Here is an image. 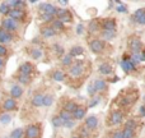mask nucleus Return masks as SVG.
<instances>
[{
	"mask_svg": "<svg viewBox=\"0 0 145 138\" xmlns=\"http://www.w3.org/2000/svg\"><path fill=\"white\" fill-rule=\"evenodd\" d=\"M85 72L84 68V61L82 60H76L72 63L71 67L68 68V77L71 79H79Z\"/></svg>",
	"mask_w": 145,
	"mask_h": 138,
	"instance_id": "f257e3e1",
	"label": "nucleus"
},
{
	"mask_svg": "<svg viewBox=\"0 0 145 138\" xmlns=\"http://www.w3.org/2000/svg\"><path fill=\"white\" fill-rule=\"evenodd\" d=\"M89 49L93 54H97V55H101L106 51V42H103L101 38H92L89 41Z\"/></svg>",
	"mask_w": 145,
	"mask_h": 138,
	"instance_id": "f03ea898",
	"label": "nucleus"
},
{
	"mask_svg": "<svg viewBox=\"0 0 145 138\" xmlns=\"http://www.w3.org/2000/svg\"><path fill=\"white\" fill-rule=\"evenodd\" d=\"M1 28L9 33L17 32L18 28H19V23L15 22L14 19H12V18H9V17H5L4 19L1 20Z\"/></svg>",
	"mask_w": 145,
	"mask_h": 138,
	"instance_id": "7ed1b4c3",
	"label": "nucleus"
},
{
	"mask_svg": "<svg viewBox=\"0 0 145 138\" xmlns=\"http://www.w3.org/2000/svg\"><path fill=\"white\" fill-rule=\"evenodd\" d=\"M40 137H41L40 124H29L24 129V138H40Z\"/></svg>",
	"mask_w": 145,
	"mask_h": 138,
	"instance_id": "20e7f679",
	"label": "nucleus"
},
{
	"mask_svg": "<svg viewBox=\"0 0 145 138\" xmlns=\"http://www.w3.org/2000/svg\"><path fill=\"white\" fill-rule=\"evenodd\" d=\"M122 121H123V114H122V111L113 110L112 113H111L110 118H108V121L106 124H107L108 127H115V125H118V124H121Z\"/></svg>",
	"mask_w": 145,
	"mask_h": 138,
	"instance_id": "39448f33",
	"label": "nucleus"
},
{
	"mask_svg": "<svg viewBox=\"0 0 145 138\" xmlns=\"http://www.w3.org/2000/svg\"><path fill=\"white\" fill-rule=\"evenodd\" d=\"M57 9H59V7L51 4V3H41L40 8H38L40 14H50V15H54V17H56Z\"/></svg>",
	"mask_w": 145,
	"mask_h": 138,
	"instance_id": "423d86ee",
	"label": "nucleus"
},
{
	"mask_svg": "<svg viewBox=\"0 0 145 138\" xmlns=\"http://www.w3.org/2000/svg\"><path fill=\"white\" fill-rule=\"evenodd\" d=\"M101 28L102 31H110V32H116L117 28V22L115 18H105L101 22Z\"/></svg>",
	"mask_w": 145,
	"mask_h": 138,
	"instance_id": "0eeeda50",
	"label": "nucleus"
},
{
	"mask_svg": "<svg viewBox=\"0 0 145 138\" xmlns=\"http://www.w3.org/2000/svg\"><path fill=\"white\" fill-rule=\"evenodd\" d=\"M93 87H94L95 93H105L108 91V83L107 81L102 79V78H97V79L93 81Z\"/></svg>",
	"mask_w": 145,
	"mask_h": 138,
	"instance_id": "6e6552de",
	"label": "nucleus"
},
{
	"mask_svg": "<svg viewBox=\"0 0 145 138\" xmlns=\"http://www.w3.org/2000/svg\"><path fill=\"white\" fill-rule=\"evenodd\" d=\"M129 48H130L131 53L133 54H140L141 49H143V44H141V40L139 37H131L130 41H129Z\"/></svg>",
	"mask_w": 145,
	"mask_h": 138,
	"instance_id": "1a4fd4ad",
	"label": "nucleus"
},
{
	"mask_svg": "<svg viewBox=\"0 0 145 138\" xmlns=\"http://www.w3.org/2000/svg\"><path fill=\"white\" fill-rule=\"evenodd\" d=\"M8 17L19 23V22H23L27 18V13H25V10H20V9H10Z\"/></svg>",
	"mask_w": 145,
	"mask_h": 138,
	"instance_id": "9d476101",
	"label": "nucleus"
},
{
	"mask_svg": "<svg viewBox=\"0 0 145 138\" xmlns=\"http://www.w3.org/2000/svg\"><path fill=\"white\" fill-rule=\"evenodd\" d=\"M98 124H99V120H98V116H95V115L87 116V119L84 120V127L88 131H94V129H97Z\"/></svg>",
	"mask_w": 145,
	"mask_h": 138,
	"instance_id": "9b49d317",
	"label": "nucleus"
},
{
	"mask_svg": "<svg viewBox=\"0 0 145 138\" xmlns=\"http://www.w3.org/2000/svg\"><path fill=\"white\" fill-rule=\"evenodd\" d=\"M40 32H41V36H42L43 38H52L57 35V33L55 32V30H54L50 24H46V26H43V27H41Z\"/></svg>",
	"mask_w": 145,
	"mask_h": 138,
	"instance_id": "f8f14e48",
	"label": "nucleus"
},
{
	"mask_svg": "<svg viewBox=\"0 0 145 138\" xmlns=\"http://www.w3.org/2000/svg\"><path fill=\"white\" fill-rule=\"evenodd\" d=\"M121 68L125 73H133L135 72L136 65L130 60V58H125L122 61H121Z\"/></svg>",
	"mask_w": 145,
	"mask_h": 138,
	"instance_id": "ddd939ff",
	"label": "nucleus"
},
{
	"mask_svg": "<svg viewBox=\"0 0 145 138\" xmlns=\"http://www.w3.org/2000/svg\"><path fill=\"white\" fill-rule=\"evenodd\" d=\"M3 108H4L5 111H14V110H17V108H18L17 101H15L14 98H12V97L5 98L4 102H3Z\"/></svg>",
	"mask_w": 145,
	"mask_h": 138,
	"instance_id": "4468645a",
	"label": "nucleus"
},
{
	"mask_svg": "<svg viewBox=\"0 0 145 138\" xmlns=\"http://www.w3.org/2000/svg\"><path fill=\"white\" fill-rule=\"evenodd\" d=\"M33 70H35V68H33V65L29 63V61H25V63H23L22 65L19 67V74L22 75H29L33 73Z\"/></svg>",
	"mask_w": 145,
	"mask_h": 138,
	"instance_id": "2eb2a0df",
	"label": "nucleus"
},
{
	"mask_svg": "<svg viewBox=\"0 0 145 138\" xmlns=\"http://www.w3.org/2000/svg\"><path fill=\"white\" fill-rule=\"evenodd\" d=\"M13 41V35L9 32H7L5 30H3L0 27V45H5V44H9Z\"/></svg>",
	"mask_w": 145,
	"mask_h": 138,
	"instance_id": "dca6fc26",
	"label": "nucleus"
},
{
	"mask_svg": "<svg viewBox=\"0 0 145 138\" xmlns=\"http://www.w3.org/2000/svg\"><path fill=\"white\" fill-rule=\"evenodd\" d=\"M98 72L102 75H111L113 73V67L110 63H102L98 67Z\"/></svg>",
	"mask_w": 145,
	"mask_h": 138,
	"instance_id": "f3484780",
	"label": "nucleus"
},
{
	"mask_svg": "<svg viewBox=\"0 0 145 138\" xmlns=\"http://www.w3.org/2000/svg\"><path fill=\"white\" fill-rule=\"evenodd\" d=\"M85 114H87V109L85 106H78V109L72 113V119L74 120H82V119L85 118Z\"/></svg>",
	"mask_w": 145,
	"mask_h": 138,
	"instance_id": "a211bd4d",
	"label": "nucleus"
},
{
	"mask_svg": "<svg viewBox=\"0 0 145 138\" xmlns=\"http://www.w3.org/2000/svg\"><path fill=\"white\" fill-rule=\"evenodd\" d=\"M51 78H52V81H55V82H64L66 78V74L64 70L55 69L52 72V74H51Z\"/></svg>",
	"mask_w": 145,
	"mask_h": 138,
	"instance_id": "6ab92c4d",
	"label": "nucleus"
},
{
	"mask_svg": "<svg viewBox=\"0 0 145 138\" xmlns=\"http://www.w3.org/2000/svg\"><path fill=\"white\" fill-rule=\"evenodd\" d=\"M23 96V88L20 87L19 85H14L12 88H10V97L17 100V98L22 97Z\"/></svg>",
	"mask_w": 145,
	"mask_h": 138,
	"instance_id": "aec40b11",
	"label": "nucleus"
},
{
	"mask_svg": "<svg viewBox=\"0 0 145 138\" xmlns=\"http://www.w3.org/2000/svg\"><path fill=\"white\" fill-rule=\"evenodd\" d=\"M101 30V22H98L97 19H92L89 22V24H88V32L92 33V35H94V33L99 32Z\"/></svg>",
	"mask_w": 145,
	"mask_h": 138,
	"instance_id": "412c9836",
	"label": "nucleus"
},
{
	"mask_svg": "<svg viewBox=\"0 0 145 138\" xmlns=\"http://www.w3.org/2000/svg\"><path fill=\"white\" fill-rule=\"evenodd\" d=\"M43 96L42 93H36L35 96L32 97V100H31V104H32L33 108H41V106H43Z\"/></svg>",
	"mask_w": 145,
	"mask_h": 138,
	"instance_id": "4be33fe9",
	"label": "nucleus"
},
{
	"mask_svg": "<svg viewBox=\"0 0 145 138\" xmlns=\"http://www.w3.org/2000/svg\"><path fill=\"white\" fill-rule=\"evenodd\" d=\"M84 51L85 50H84V48H83V46L76 45V46H72L70 50H69V55L74 59V58H78V56L83 55V54H84Z\"/></svg>",
	"mask_w": 145,
	"mask_h": 138,
	"instance_id": "5701e85b",
	"label": "nucleus"
},
{
	"mask_svg": "<svg viewBox=\"0 0 145 138\" xmlns=\"http://www.w3.org/2000/svg\"><path fill=\"white\" fill-rule=\"evenodd\" d=\"M51 27L55 30V32L56 33H59V32H65V24L64 23H61L60 20L57 19V18H55V19L51 22Z\"/></svg>",
	"mask_w": 145,
	"mask_h": 138,
	"instance_id": "b1692460",
	"label": "nucleus"
},
{
	"mask_svg": "<svg viewBox=\"0 0 145 138\" xmlns=\"http://www.w3.org/2000/svg\"><path fill=\"white\" fill-rule=\"evenodd\" d=\"M78 102L76 101H74V100H69V101H66L65 102V105H64V109L63 110H65V111H68V113H70L72 114L75 110L78 109Z\"/></svg>",
	"mask_w": 145,
	"mask_h": 138,
	"instance_id": "393cba45",
	"label": "nucleus"
},
{
	"mask_svg": "<svg viewBox=\"0 0 145 138\" xmlns=\"http://www.w3.org/2000/svg\"><path fill=\"white\" fill-rule=\"evenodd\" d=\"M116 37V32H110V31H101V40L103 42L112 41Z\"/></svg>",
	"mask_w": 145,
	"mask_h": 138,
	"instance_id": "a878e982",
	"label": "nucleus"
},
{
	"mask_svg": "<svg viewBox=\"0 0 145 138\" xmlns=\"http://www.w3.org/2000/svg\"><path fill=\"white\" fill-rule=\"evenodd\" d=\"M59 20H60L61 23H64V24H66V23H71L72 20H74V17H72V14L70 13V10H68V12L65 13V14L60 15V17L57 18Z\"/></svg>",
	"mask_w": 145,
	"mask_h": 138,
	"instance_id": "bb28decb",
	"label": "nucleus"
},
{
	"mask_svg": "<svg viewBox=\"0 0 145 138\" xmlns=\"http://www.w3.org/2000/svg\"><path fill=\"white\" fill-rule=\"evenodd\" d=\"M72 63H74V60H72V58L69 55V54L61 56V65H63L64 68H69V67H71Z\"/></svg>",
	"mask_w": 145,
	"mask_h": 138,
	"instance_id": "cd10ccee",
	"label": "nucleus"
},
{
	"mask_svg": "<svg viewBox=\"0 0 145 138\" xmlns=\"http://www.w3.org/2000/svg\"><path fill=\"white\" fill-rule=\"evenodd\" d=\"M42 56H43V51L41 50L40 48H35L31 50V58H32L33 60H40Z\"/></svg>",
	"mask_w": 145,
	"mask_h": 138,
	"instance_id": "c85d7f7f",
	"label": "nucleus"
},
{
	"mask_svg": "<svg viewBox=\"0 0 145 138\" xmlns=\"http://www.w3.org/2000/svg\"><path fill=\"white\" fill-rule=\"evenodd\" d=\"M57 115L64 123H66V121H69V120H72V114L68 113V111H65V110H60V113H59Z\"/></svg>",
	"mask_w": 145,
	"mask_h": 138,
	"instance_id": "c756f323",
	"label": "nucleus"
},
{
	"mask_svg": "<svg viewBox=\"0 0 145 138\" xmlns=\"http://www.w3.org/2000/svg\"><path fill=\"white\" fill-rule=\"evenodd\" d=\"M51 124H52L54 128H61V127H64V121L59 118V115H54L51 118Z\"/></svg>",
	"mask_w": 145,
	"mask_h": 138,
	"instance_id": "7c9ffc66",
	"label": "nucleus"
},
{
	"mask_svg": "<svg viewBox=\"0 0 145 138\" xmlns=\"http://www.w3.org/2000/svg\"><path fill=\"white\" fill-rule=\"evenodd\" d=\"M17 79H18V82H19L20 85H24V86H28L31 82H32V78H31L29 75H22V74H19Z\"/></svg>",
	"mask_w": 145,
	"mask_h": 138,
	"instance_id": "2f4dec72",
	"label": "nucleus"
},
{
	"mask_svg": "<svg viewBox=\"0 0 145 138\" xmlns=\"http://www.w3.org/2000/svg\"><path fill=\"white\" fill-rule=\"evenodd\" d=\"M23 136H24V129L23 128H17V129H14V131L10 133L9 138H22Z\"/></svg>",
	"mask_w": 145,
	"mask_h": 138,
	"instance_id": "473e14b6",
	"label": "nucleus"
},
{
	"mask_svg": "<svg viewBox=\"0 0 145 138\" xmlns=\"http://www.w3.org/2000/svg\"><path fill=\"white\" fill-rule=\"evenodd\" d=\"M9 12H10L9 5L7 4V1H3L1 4H0V14H1V15H5V17H8Z\"/></svg>",
	"mask_w": 145,
	"mask_h": 138,
	"instance_id": "72a5a7b5",
	"label": "nucleus"
},
{
	"mask_svg": "<svg viewBox=\"0 0 145 138\" xmlns=\"http://www.w3.org/2000/svg\"><path fill=\"white\" fill-rule=\"evenodd\" d=\"M136 127H138V123L134 119H127L125 121V124H123V128H129V129H133V131H135Z\"/></svg>",
	"mask_w": 145,
	"mask_h": 138,
	"instance_id": "f704fd0d",
	"label": "nucleus"
},
{
	"mask_svg": "<svg viewBox=\"0 0 145 138\" xmlns=\"http://www.w3.org/2000/svg\"><path fill=\"white\" fill-rule=\"evenodd\" d=\"M54 101H55V98H54L52 95H45L43 96V106H46V108H48V106L52 105Z\"/></svg>",
	"mask_w": 145,
	"mask_h": 138,
	"instance_id": "c9c22d12",
	"label": "nucleus"
},
{
	"mask_svg": "<svg viewBox=\"0 0 145 138\" xmlns=\"http://www.w3.org/2000/svg\"><path fill=\"white\" fill-rule=\"evenodd\" d=\"M89 132L90 131H88V129L83 125V127H80V128H79V133H78L76 136L80 137V138H89V136H90Z\"/></svg>",
	"mask_w": 145,
	"mask_h": 138,
	"instance_id": "e433bc0d",
	"label": "nucleus"
},
{
	"mask_svg": "<svg viewBox=\"0 0 145 138\" xmlns=\"http://www.w3.org/2000/svg\"><path fill=\"white\" fill-rule=\"evenodd\" d=\"M10 121H12V116H10V114L8 113H4L0 115V123L4 124V125H7V124H9Z\"/></svg>",
	"mask_w": 145,
	"mask_h": 138,
	"instance_id": "4c0bfd02",
	"label": "nucleus"
},
{
	"mask_svg": "<svg viewBox=\"0 0 145 138\" xmlns=\"http://www.w3.org/2000/svg\"><path fill=\"white\" fill-rule=\"evenodd\" d=\"M121 132H122L123 138H135V131H133V129L123 128Z\"/></svg>",
	"mask_w": 145,
	"mask_h": 138,
	"instance_id": "58836bf2",
	"label": "nucleus"
},
{
	"mask_svg": "<svg viewBox=\"0 0 145 138\" xmlns=\"http://www.w3.org/2000/svg\"><path fill=\"white\" fill-rule=\"evenodd\" d=\"M40 19L42 20V22L51 23L54 19H55V17H54V15H50V14H40Z\"/></svg>",
	"mask_w": 145,
	"mask_h": 138,
	"instance_id": "ea45409f",
	"label": "nucleus"
},
{
	"mask_svg": "<svg viewBox=\"0 0 145 138\" xmlns=\"http://www.w3.org/2000/svg\"><path fill=\"white\" fill-rule=\"evenodd\" d=\"M116 12L117 13H127L129 12V8H127V5H125L122 3V4H120V5H116Z\"/></svg>",
	"mask_w": 145,
	"mask_h": 138,
	"instance_id": "a19ab883",
	"label": "nucleus"
},
{
	"mask_svg": "<svg viewBox=\"0 0 145 138\" xmlns=\"http://www.w3.org/2000/svg\"><path fill=\"white\" fill-rule=\"evenodd\" d=\"M52 49L55 50L56 55H59V56L65 55V51H64V48H61L60 45H54V46H52Z\"/></svg>",
	"mask_w": 145,
	"mask_h": 138,
	"instance_id": "79ce46f5",
	"label": "nucleus"
},
{
	"mask_svg": "<svg viewBox=\"0 0 145 138\" xmlns=\"http://www.w3.org/2000/svg\"><path fill=\"white\" fill-rule=\"evenodd\" d=\"M145 13V8H140V9H138V10H135L134 12V14H133V19L135 20V19H138L140 15H143Z\"/></svg>",
	"mask_w": 145,
	"mask_h": 138,
	"instance_id": "37998d69",
	"label": "nucleus"
},
{
	"mask_svg": "<svg viewBox=\"0 0 145 138\" xmlns=\"http://www.w3.org/2000/svg\"><path fill=\"white\" fill-rule=\"evenodd\" d=\"M99 100H101V97H92V100H90V102L88 104V106H89V108H94L95 105H98V104H99Z\"/></svg>",
	"mask_w": 145,
	"mask_h": 138,
	"instance_id": "c03bdc74",
	"label": "nucleus"
},
{
	"mask_svg": "<svg viewBox=\"0 0 145 138\" xmlns=\"http://www.w3.org/2000/svg\"><path fill=\"white\" fill-rule=\"evenodd\" d=\"M131 102H133V101H131L130 98H129L127 96H126V97H122V98H121V101H120V105H121V106H129Z\"/></svg>",
	"mask_w": 145,
	"mask_h": 138,
	"instance_id": "a18cd8bd",
	"label": "nucleus"
},
{
	"mask_svg": "<svg viewBox=\"0 0 145 138\" xmlns=\"http://www.w3.org/2000/svg\"><path fill=\"white\" fill-rule=\"evenodd\" d=\"M88 95L90 96V97H94L97 93H95V91H94V87H93V85L90 83V85H88Z\"/></svg>",
	"mask_w": 145,
	"mask_h": 138,
	"instance_id": "49530a36",
	"label": "nucleus"
},
{
	"mask_svg": "<svg viewBox=\"0 0 145 138\" xmlns=\"http://www.w3.org/2000/svg\"><path fill=\"white\" fill-rule=\"evenodd\" d=\"M8 54V49L5 45H0V58H3V56H5Z\"/></svg>",
	"mask_w": 145,
	"mask_h": 138,
	"instance_id": "de8ad7c7",
	"label": "nucleus"
},
{
	"mask_svg": "<svg viewBox=\"0 0 145 138\" xmlns=\"http://www.w3.org/2000/svg\"><path fill=\"white\" fill-rule=\"evenodd\" d=\"M74 125H75V120H74V119H72V120L66 121V123H64V127H65V128H68V129L74 128Z\"/></svg>",
	"mask_w": 145,
	"mask_h": 138,
	"instance_id": "09e8293b",
	"label": "nucleus"
},
{
	"mask_svg": "<svg viewBox=\"0 0 145 138\" xmlns=\"http://www.w3.org/2000/svg\"><path fill=\"white\" fill-rule=\"evenodd\" d=\"M83 33H84V24L79 23L76 26V35H83Z\"/></svg>",
	"mask_w": 145,
	"mask_h": 138,
	"instance_id": "8fccbe9b",
	"label": "nucleus"
},
{
	"mask_svg": "<svg viewBox=\"0 0 145 138\" xmlns=\"http://www.w3.org/2000/svg\"><path fill=\"white\" fill-rule=\"evenodd\" d=\"M135 22L139 23V24H141V26H145V13L143 15H140L138 19H135Z\"/></svg>",
	"mask_w": 145,
	"mask_h": 138,
	"instance_id": "3c124183",
	"label": "nucleus"
},
{
	"mask_svg": "<svg viewBox=\"0 0 145 138\" xmlns=\"http://www.w3.org/2000/svg\"><path fill=\"white\" fill-rule=\"evenodd\" d=\"M111 138H123L122 132H121V131H115L112 133V136H111Z\"/></svg>",
	"mask_w": 145,
	"mask_h": 138,
	"instance_id": "603ef678",
	"label": "nucleus"
},
{
	"mask_svg": "<svg viewBox=\"0 0 145 138\" xmlns=\"http://www.w3.org/2000/svg\"><path fill=\"white\" fill-rule=\"evenodd\" d=\"M59 5H63V7H68L69 5V1H64V0H59L57 1Z\"/></svg>",
	"mask_w": 145,
	"mask_h": 138,
	"instance_id": "864d4df0",
	"label": "nucleus"
},
{
	"mask_svg": "<svg viewBox=\"0 0 145 138\" xmlns=\"http://www.w3.org/2000/svg\"><path fill=\"white\" fill-rule=\"evenodd\" d=\"M140 115L141 116H145V105H141L140 106Z\"/></svg>",
	"mask_w": 145,
	"mask_h": 138,
	"instance_id": "5fc2aeb1",
	"label": "nucleus"
},
{
	"mask_svg": "<svg viewBox=\"0 0 145 138\" xmlns=\"http://www.w3.org/2000/svg\"><path fill=\"white\" fill-rule=\"evenodd\" d=\"M3 65H4V60H3V58H0V69L3 68Z\"/></svg>",
	"mask_w": 145,
	"mask_h": 138,
	"instance_id": "6e6d98bb",
	"label": "nucleus"
},
{
	"mask_svg": "<svg viewBox=\"0 0 145 138\" xmlns=\"http://www.w3.org/2000/svg\"><path fill=\"white\" fill-rule=\"evenodd\" d=\"M71 138H80V137H78V136H74V137H71Z\"/></svg>",
	"mask_w": 145,
	"mask_h": 138,
	"instance_id": "4d7b16f0",
	"label": "nucleus"
},
{
	"mask_svg": "<svg viewBox=\"0 0 145 138\" xmlns=\"http://www.w3.org/2000/svg\"><path fill=\"white\" fill-rule=\"evenodd\" d=\"M144 101H145V96H144Z\"/></svg>",
	"mask_w": 145,
	"mask_h": 138,
	"instance_id": "13d9d810",
	"label": "nucleus"
},
{
	"mask_svg": "<svg viewBox=\"0 0 145 138\" xmlns=\"http://www.w3.org/2000/svg\"><path fill=\"white\" fill-rule=\"evenodd\" d=\"M4 138H9V137H4Z\"/></svg>",
	"mask_w": 145,
	"mask_h": 138,
	"instance_id": "bf43d9fd",
	"label": "nucleus"
}]
</instances>
